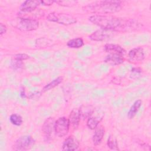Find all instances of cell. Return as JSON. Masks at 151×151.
<instances>
[{"instance_id": "cell-1", "label": "cell", "mask_w": 151, "mask_h": 151, "mask_svg": "<svg viewBox=\"0 0 151 151\" xmlns=\"http://www.w3.org/2000/svg\"><path fill=\"white\" fill-rule=\"evenodd\" d=\"M89 21L101 28L112 31L124 32L140 27V23L134 19L117 18L111 15H94L89 17Z\"/></svg>"}, {"instance_id": "cell-2", "label": "cell", "mask_w": 151, "mask_h": 151, "mask_svg": "<svg viewBox=\"0 0 151 151\" xmlns=\"http://www.w3.org/2000/svg\"><path fill=\"white\" fill-rule=\"evenodd\" d=\"M121 1L107 0L100 1L90 4L84 7V10L90 13L109 14L119 11L122 8Z\"/></svg>"}, {"instance_id": "cell-3", "label": "cell", "mask_w": 151, "mask_h": 151, "mask_svg": "<svg viewBox=\"0 0 151 151\" xmlns=\"http://www.w3.org/2000/svg\"><path fill=\"white\" fill-rule=\"evenodd\" d=\"M12 25L22 31H31L37 29L39 27L37 20L31 18H18L14 21Z\"/></svg>"}, {"instance_id": "cell-4", "label": "cell", "mask_w": 151, "mask_h": 151, "mask_svg": "<svg viewBox=\"0 0 151 151\" xmlns=\"http://www.w3.org/2000/svg\"><path fill=\"white\" fill-rule=\"evenodd\" d=\"M47 19L49 21L57 22L64 25H72L77 22L76 18L71 15L55 12L50 13L47 17Z\"/></svg>"}, {"instance_id": "cell-5", "label": "cell", "mask_w": 151, "mask_h": 151, "mask_svg": "<svg viewBox=\"0 0 151 151\" xmlns=\"http://www.w3.org/2000/svg\"><path fill=\"white\" fill-rule=\"evenodd\" d=\"M34 139L29 135H25L19 137L15 142L14 150L24 151L30 149L34 145Z\"/></svg>"}, {"instance_id": "cell-6", "label": "cell", "mask_w": 151, "mask_h": 151, "mask_svg": "<svg viewBox=\"0 0 151 151\" xmlns=\"http://www.w3.org/2000/svg\"><path fill=\"white\" fill-rule=\"evenodd\" d=\"M70 124L68 119L65 117L58 118L55 122L54 124V132L55 134L60 137L66 136L69 130Z\"/></svg>"}, {"instance_id": "cell-7", "label": "cell", "mask_w": 151, "mask_h": 151, "mask_svg": "<svg viewBox=\"0 0 151 151\" xmlns=\"http://www.w3.org/2000/svg\"><path fill=\"white\" fill-rule=\"evenodd\" d=\"M113 32L110 30L100 28L89 35V38L95 41H102L110 38Z\"/></svg>"}, {"instance_id": "cell-8", "label": "cell", "mask_w": 151, "mask_h": 151, "mask_svg": "<svg viewBox=\"0 0 151 151\" xmlns=\"http://www.w3.org/2000/svg\"><path fill=\"white\" fill-rule=\"evenodd\" d=\"M78 140L73 136L68 137L64 142L62 146L63 150H75L79 147Z\"/></svg>"}, {"instance_id": "cell-9", "label": "cell", "mask_w": 151, "mask_h": 151, "mask_svg": "<svg viewBox=\"0 0 151 151\" xmlns=\"http://www.w3.org/2000/svg\"><path fill=\"white\" fill-rule=\"evenodd\" d=\"M55 122L53 118L49 117L45 120L42 127V131L45 136V137L47 139L50 138L51 133L54 131Z\"/></svg>"}, {"instance_id": "cell-10", "label": "cell", "mask_w": 151, "mask_h": 151, "mask_svg": "<svg viewBox=\"0 0 151 151\" xmlns=\"http://www.w3.org/2000/svg\"><path fill=\"white\" fill-rule=\"evenodd\" d=\"M40 1L36 0H29L24 1L21 5L19 9L20 11L24 13L25 12H31L34 11L39 5H40Z\"/></svg>"}, {"instance_id": "cell-11", "label": "cell", "mask_w": 151, "mask_h": 151, "mask_svg": "<svg viewBox=\"0 0 151 151\" xmlns=\"http://www.w3.org/2000/svg\"><path fill=\"white\" fill-rule=\"evenodd\" d=\"M129 57L131 61H142L145 58V52L140 47L134 48L129 52Z\"/></svg>"}, {"instance_id": "cell-12", "label": "cell", "mask_w": 151, "mask_h": 151, "mask_svg": "<svg viewBox=\"0 0 151 151\" xmlns=\"http://www.w3.org/2000/svg\"><path fill=\"white\" fill-rule=\"evenodd\" d=\"M104 50L109 54H116L122 55H124L126 54V51L123 48L115 44H106L104 47Z\"/></svg>"}, {"instance_id": "cell-13", "label": "cell", "mask_w": 151, "mask_h": 151, "mask_svg": "<svg viewBox=\"0 0 151 151\" xmlns=\"http://www.w3.org/2000/svg\"><path fill=\"white\" fill-rule=\"evenodd\" d=\"M104 62L110 65L121 64L124 62L123 55L116 54H109L105 58Z\"/></svg>"}, {"instance_id": "cell-14", "label": "cell", "mask_w": 151, "mask_h": 151, "mask_svg": "<svg viewBox=\"0 0 151 151\" xmlns=\"http://www.w3.org/2000/svg\"><path fill=\"white\" fill-rule=\"evenodd\" d=\"M104 135V128L102 126H98L95 130L93 136V142L95 146L99 145Z\"/></svg>"}, {"instance_id": "cell-15", "label": "cell", "mask_w": 151, "mask_h": 151, "mask_svg": "<svg viewBox=\"0 0 151 151\" xmlns=\"http://www.w3.org/2000/svg\"><path fill=\"white\" fill-rule=\"evenodd\" d=\"M80 114L78 109H74L70 113L69 115V122L74 129H76L80 123Z\"/></svg>"}, {"instance_id": "cell-16", "label": "cell", "mask_w": 151, "mask_h": 151, "mask_svg": "<svg viewBox=\"0 0 151 151\" xmlns=\"http://www.w3.org/2000/svg\"><path fill=\"white\" fill-rule=\"evenodd\" d=\"M94 107L91 105H83L79 109L81 118L83 119H88L94 112Z\"/></svg>"}, {"instance_id": "cell-17", "label": "cell", "mask_w": 151, "mask_h": 151, "mask_svg": "<svg viewBox=\"0 0 151 151\" xmlns=\"http://www.w3.org/2000/svg\"><path fill=\"white\" fill-rule=\"evenodd\" d=\"M142 104V101L141 100H137L133 103L127 113V117L129 119H133L136 116Z\"/></svg>"}, {"instance_id": "cell-18", "label": "cell", "mask_w": 151, "mask_h": 151, "mask_svg": "<svg viewBox=\"0 0 151 151\" xmlns=\"http://www.w3.org/2000/svg\"><path fill=\"white\" fill-rule=\"evenodd\" d=\"M84 45V41L81 38H76L70 40L67 42V45L71 48H79Z\"/></svg>"}, {"instance_id": "cell-19", "label": "cell", "mask_w": 151, "mask_h": 151, "mask_svg": "<svg viewBox=\"0 0 151 151\" xmlns=\"http://www.w3.org/2000/svg\"><path fill=\"white\" fill-rule=\"evenodd\" d=\"M63 81V77H58L57 78H56L55 79L53 80L51 82H50V83H48V84H47L42 89V92H45L47 91H48L54 87H55L56 86H57L58 84H60Z\"/></svg>"}, {"instance_id": "cell-20", "label": "cell", "mask_w": 151, "mask_h": 151, "mask_svg": "<svg viewBox=\"0 0 151 151\" xmlns=\"http://www.w3.org/2000/svg\"><path fill=\"white\" fill-rule=\"evenodd\" d=\"M10 122L15 126H19L23 122V120L22 117L17 114H12L9 117Z\"/></svg>"}, {"instance_id": "cell-21", "label": "cell", "mask_w": 151, "mask_h": 151, "mask_svg": "<svg viewBox=\"0 0 151 151\" xmlns=\"http://www.w3.org/2000/svg\"><path fill=\"white\" fill-rule=\"evenodd\" d=\"M107 146L111 150H119L117 140L114 136L111 135L109 136L107 139Z\"/></svg>"}, {"instance_id": "cell-22", "label": "cell", "mask_w": 151, "mask_h": 151, "mask_svg": "<svg viewBox=\"0 0 151 151\" xmlns=\"http://www.w3.org/2000/svg\"><path fill=\"white\" fill-rule=\"evenodd\" d=\"M99 122H100V120L98 119L96 117H90L88 118V120L87 122V126L89 129L91 130H94V129H96V128L99 126Z\"/></svg>"}, {"instance_id": "cell-23", "label": "cell", "mask_w": 151, "mask_h": 151, "mask_svg": "<svg viewBox=\"0 0 151 151\" xmlns=\"http://www.w3.org/2000/svg\"><path fill=\"white\" fill-rule=\"evenodd\" d=\"M11 66L14 70H20L23 67L24 63H22V61H18L13 58L11 61Z\"/></svg>"}, {"instance_id": "cell-24", "label": "cell", "mask_w": 151, "mask_h": 151, "mask_svg": "<svg viewBox=\"0 0 151 151\" xmlns=\"http://www.w3.org/2000/svg\"><path fill=\"white\" fill-rule=\"evenodd\" d=\"M55 2H56L61 6H71L74 5L77 2L75 1H55Z\"/></svg>"}, {"instance_id": "cell-25", "label": "cell", "mask_w": 151, "mask_h": 151, "mask_svg": "<svg viewBox=\"0 0 151 151\" xmlns=\"http://www.w3.org/2000/svg\"><path fill=\"white\" fill-rule=\"evenodd\" d=\"M14 59L18 61H24L29 58V56L26 54H17L13 57Z\"/></svg>"}, {"instance_id": "cell-26", "label": "cell", "mask_w": 151, "mask_h": 151, "mask_svg": "<svg viewBox=\"0 0 151 151\" xmlns=\"http://www.w3.org/2000/svg\"><path fill=\"white\" fill-rule=\"evenodd\" d=\"M40 1H41V4L45 6L51 5L53 3L55 2V1H52V0H42Z\"/></svg>"}, {"instance_id": "cell-27", "label": "cell", "mask_w": 151, "mask_h": 151, "mask_svg": "<svg viewBox=\"0 0 151 151\" xmlns=\"http://www.w3.org/2000/svg\"><path fill=\"white\" fill-rule=\"evenodd\" d=\"M6 25H5L4 24H3L2 23L0 24V34L2 35V34H5L6 31Z\"/></svg>"}, {"instance_id": "cell-28", "label": "cell", "mask_w": 151, "mask_h": 151, "mask_svg": "<svg viewBox=\"0 0 151 151\" xmlns=\"http://www.w3.org/2000/svg\"><path fill=\"white\" fill-rule=\"evenodd\" d=\"M20 96L22 98H25L26 97V94H25V88L22 87L20 90Z\"/></svg>"}, {"instance_id": "cell-29", "label": "cell", "mask_w": 151, "mask_h": 151, "mask_svg": "<svg viewBox=\"0 0 151 151\" xmlns=\"http://www.w3.org/2000/svg\"><path fill=\"white\" fill-rule=\"evenodd\" d=\"M132 72L135 73H139L142 72V70L139 68H133L132 69Z\"/></svg>"}]
</instances>
